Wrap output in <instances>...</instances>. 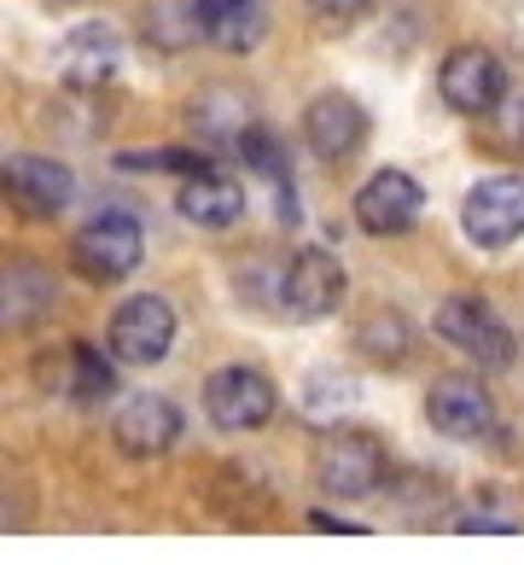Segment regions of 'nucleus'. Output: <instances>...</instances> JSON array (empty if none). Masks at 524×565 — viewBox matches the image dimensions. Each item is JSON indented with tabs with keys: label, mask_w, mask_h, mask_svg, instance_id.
<instances>
[{
	"label": "nucleus",
	"mask_w": 524,
	"mask_h": 565,
	"mask_svg": "<svg viewBox=\"0 0 524 565\" xmlns=\"http://www.w3.org/2000/svg\"><path fill=\"white\" fill-rule=\"evenodd\" d=\"M140 257H146V234H140V222L122 216V211H105L94 222H82L76 239H71V263L82 268V280H94V286L129 280L140 268Z\"/></svg>",
	"instance_id": "f257e3e1"
},
{
	"label": "nucleus",
	"mask_w": 524,
	"mask_h": 565,
	"mask_svg": "<svg viewBox=\"0 0 524 565\" xmlns=\"http://www.w3.org/2000/svg\"><path fill=\"white\" fill-rule=\"evenodd\" d=\"M314 484L339 501H362L385 484V444L373 431H332L314 455Z\"/></svg>",
	"instance_id": "f03ea898"
},
{
	"label": "nucleus",
	"mask_w": 524,
	"mask_h": 565,
	"mask_svg": "<svg viewBox=\"0 0 524 565\" xmlns=\"http://www.w3.org/2000/svg\"><path fill=\"white\" fill-rule=\"evenodd\" d=\"M204 408L222 431H257L275 420L280 396L268 385V373H257V367H216L204 380Z\"/></svg>",
	"instance_id": "7ed1b4c3"
},
{
	"label": "nucleus",
	"mask_w": 524,
	"mask_h": 565,
	"mask_svg": "<svg viewBox=\"0 0 524 565\" xmlns=\"http://www.w3.org/2000/svg\"><path fill=\"white\" fill-rule=\"evenodd\" d=\"M437 94H443V106L460 111V117H490L501 106V94H507V71H501V58L490 47H455L443 58V71H437Z\"/></svg>",
	"instance_id": "20e7f679"
},
{
	"label": "nucleus",
	"mask_w": 524,
	"mask_h": 565,
	"mask_svg": "<svg viewBox=\"0 0 524 565\" xmlns=\"http://www.w3.org/2000/svg\"><path fill=\"white\" fill-rule=\"evenodd\" d=\"M460 227H467L472 245L484 250H501L524 239V175H490L478 181L467 204H460Z\"/></svg>",
	"instance_id": "39448f33"
},
{
	"label": "nucleus",
	"mask_w": 524,
	"mask_h": 565,
	"mask_svg": "<svg viewBox=\"0 0 524 565\" xmlns=\"http://www.w3.org/2000/svg\"><path fill=\"white\" fill-rule=\"evenodd\" d=\"M175 344V309L152 298V291H140V298H129L111 316V355L117 362H129V367H152L163 362Z\"/></svg>",
	"instance_id": "423d86ee"
},
{
	"label": "nucleus",
	"mask_w": 524,
	"mask_h": 565,
	"mask_svg": "<svg viewBox=\"0 0 524 565\" xmlns=\"http://www.w3.org/2000/svg\"><path fill=\"white\" fill-rule=\"evenodd\" d=\"M437 332H443L460 355H472L478 367H507L513 362V332L501 327V316L484 298H449L437 309Z\"/></svg>",
	"instance_id": "0eeeda50"
},
{
	"label": "nucleus",
	"mask_w": 524,
	"mask_h": 565,
	"mask_svg": "<svg viewBox=\"0 0 524 565\" xmlns=\"http://www.w3.org/2000/svg\"><path fill=\"white\" fill-rule=\"evenodd\" d=\"M344 303V263L332 250H298L280 280V309L291 321H321Z\"/></svg>",
	"instance_id": "6e6552de"
},
{
	"label": "nucleus",
	"mask_w": 524,
	"mask_h": 565,
	"mask_svg": "<svg viewBox=\"0 0 524 565\" xmlns=\"http://www.w3.org/2000/svg\"><path fill=\"white\" fill-rule=\"evenodd\" d=\"M419 211H426V193H419V181L408 170H379L355 193V222L367 234H408Z\"/></svg>",
	"instance_id": "1a4fd4ad"
},
{
	"label": "nucleus",
	"mask_w": 524,
	"mask_h": 565,
	"mask_svg": "<svg viewBox=\"0 0 524 565\" xmlns=\"http://www.w3.org/2000/svg\"><path fill=\"white\" fill-rule=\"evenodd\" d=\"M303 140H309V152L314 158H327V163H344L355 146L367 140V111L355 106L350 94H314L309 99V111H303Z\"/></svg>",
	"instance_id": "9d476101"
},
{
	"label": "nucleus",
	"mask_w": 524,
	"mask_h": 565,
	"mask_svg": "<svg viewBox=\"0 0 524 565\" xmlns=\"http://www.w3.org/2000/svg\"><path fill=\"white\" fill-rule=\"evenodd\" d=\"M426 420L443 431V437H460V444H472V437H484L495 426V403L490 391L478 380H460V373H449V380H437L426 391Z\"/></svg>",
	"instance_id": "9b49d317"
},
{
	"label": "nucleus",
	"mask_w": 524,
	"mask_h": 565,
	"mask_svg": "<svg viewBox=\"0 0 524 565\" xmlns=\"http://www.w3.org/2000/svg\"><path fill=\"white\" fill-rule=\"evenodd\" d=\"M7 193L24 204V211H35V216H58L71 204V193H76V181H71V170L58 158L18 152V158H7Z\"/></svg>",
	"instance_id": "f8f14e48"
},
{
	"label": "nucleus",
	"mask_w": 524,
	"mask_h": 565,
	"mask_svg": "<svg viewBox=\"0 0 524 565\" xmlns=\"http://www.w3.org/2000/svg\"><path fill=\"white\" fill-rule=\"evenodd\" d=\"M117 444L129 449V455H163L181 437V414L170 396H152V391H140L129 396V403L117 408Z\"/></svg>",
	"instance_id": "ddd939ff"
},
{
	"label": "nucleus",
	"mask_w": 524,
	"mask_h": 565,
	"mask_svg": "<svg viewBox=\"0 0 524 565\" xmlns=\"http://www.w3.org/2000/svg\"><path fill=\"white\" fill-rule=\"evenodd\" d=\"M117 30H105V24H82L65 35V47H58V71H65L76 88H99V82H111L117 76Z\"/></svg>",
	"instance_id": "4468645a"
},
{
	"label": "nucleus",
	"mask_w": 524,
	"mask_h": 565,
	"mask_svg": "<svg viewBox=\"0 0 524 565\" xmlns=\"http://www.w3.org/2000/svg\"><path fill=\"white\" fill-rule=\"evenodd\" d=\"M199 24L222 53H250L268 30V0H199Z\"/></svg>",
	"instance_id": "2eb2a0df"
},
{
	"label": "nucleus",
	"mask_w": 524,
	"mask_h": 565,
	"mask_svg": "<svg viewBox=\"0 0 524 565\" xmlns=\"http://www.w3.org/2000/svg\"><path fill=\"white\" fill-rule=\"evenodd\" d=\"M175 211L193 222V227H234L245 216V186L239 181H227V175H193L181 186V199H175Z\"/></svg>",
	"instance_id": "dca6fc26"
},
{
	"label": "nucleus",
	"mask_w": 524,
	"mask_h": 565,
	"mask_svg": "<svg viewBox=\"0 0 524 565\" xmlns=\"http://www.w3.org/2000/svg\"><path fill=\"white\" fill-rule=\"evenodd\" d=\"M355 344H362V355H373V362H403L408 355V321L396 316V309H373L362 321V332H355Z\"/></svg>",
	"instance_id": "f3484780"
},
{
	"label": "nucleus",
	"mask_w": 524,
	"mask_h": 565,
	"mask_svg": "<svg viewBox=\"0 0 524 565\" xmlns=\"http://www.w3.org/2000/svg\"><path fill=\"white\" fill-rule=\"evenodd\" d=\"M111 391H117L111 362H105L94 344H71V396L76 403H105Z\"/></svg>",
	"instance_id": "a211bd4d"
},
{
	"label": "nucleus",
	"mask_w": 524,
	"mask_h": 565,
	"mask_svg": "<svg viewBox=\"0 0 524 565\" xmlns=\"http://www.w3.org/2000/svg\"><path fill=\"white\" fill-rule=\"evenodd\" d=\"M122 170H181L186 181L210 175V158L204 152H186V146H158V152H122L117 158Z\"/></svg>",
	"instance_id": "6ab92c4d"
},
{
	"label": "nucleus",
	"mask_w": 524,
	"mask_h": 565,
	"mask_svg": "<svg viewBox=\"0 0 524 565\" xmlns=\"http://www.w3.org/2000/svg\"><path fill=\"white\" fill-rule=\"evenodd\" d=\"M239 158H245L263 181H275L280 193H286V152H280V140L268 135V129H245V135H239Z\"/></svg>",
	"instance_id": "aec40b11"
},
{
	"label": "nucleus",
	"mask_w": 524,
	"mask_h": 565,
	"mask_svg": "<svg viewBox=\"0 0 524 565\" xmlns=\"http://www.w3.org/2000/svg\"><path fill=\"white\" fill-rule=\"evenodd\" d=\"M373 0H309L314 18H327V24H350V18H362Z\"/></svg>",
	"instance_id": "412c9836"
}]
</instances>
